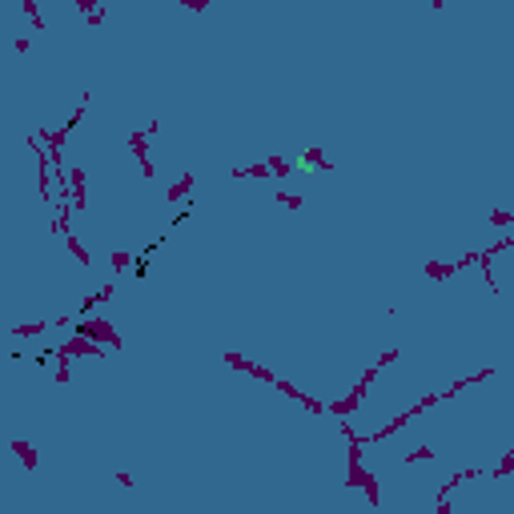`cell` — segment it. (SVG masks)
<instances>
[{"instance_id":"1","label":"cell","mask_w":514,"mask_h":514,"mask_svg":"<svg viewBox=\"0 0 514 514\" xmlns=\"http://www.w3.org/2000/svg\"><path fill=\"white\" fill-rule=\"evenodd\" d=\"M12 450L20 454V462H24V466H37V454L28 450V442H12Z\"/></svg>"},{"instance_id":"4","label":"cell","mask_w":514,"mask_h":514,"mask_svg":"<svg viewBox=\"0 0 514 514\" xmlns=\"http://www.w3.org/2000/svg\"><path fill=\"white\" fill-rule=\"evenodd\" d=\"M40 329H44V321H33V325H20V329H16V338H28V334H40Z\"/></svg>"},{"instance_id":"2","label":"cell","mask_w":514,"mask_h":514,"mask_svg":"<svg viewBox=\"0 0 514 514\" xmlns=\"http://www.w3.org/2000/svg\"><path fill=\"white\" fill-rule=\"evenodd\" d=\"M185 189H189V177H185V181H177V185H173L165 197H169V201H181V197H185Z\"/></svg>"},{"instance_id":"3","label":"cell","mask_w":514,"mask_h":514,"mask_svg":"<svg viewBox=\"0 0 514 514\" xmlns=\"http://www.w3.org/2000/svg\"><path fill=\"white\" fill-rule=\"evenodd\" d=\"M426 274H430V277H450V274H454V265H426Z\"/></svg>"},{"instance_id":"5","label":"cell","mask_w":514,"mask_h":514,"mask_svg":"<svg viewBox=\"0 0 514 514\" xmlns=\"http://www.w3.org/2000/svg\"><path fill=\"white\" fill-rule=\"evenodd\" d=\"M418 458H434V450H426V446H418V450H414V454H410L406 462H418Z\"/></svg>"}]
</instances>
